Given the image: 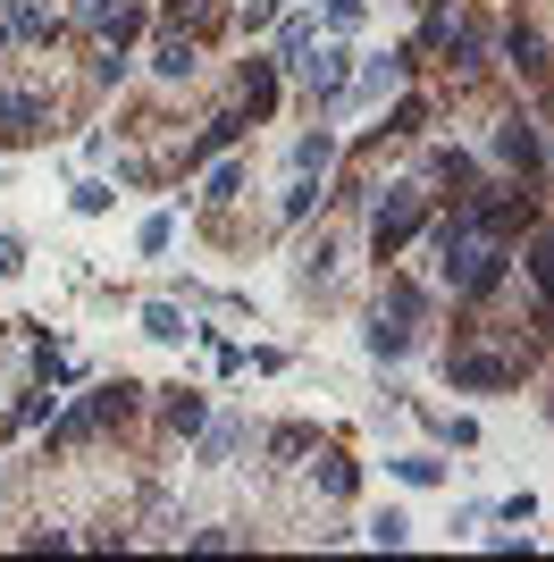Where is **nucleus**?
I'll use <instances>...</instances> for the list:
<instances>
[{
  "label": "nucleus",
  "mask_w": 554,
  "mask_h": 562,
  "mask_svg": "<svg viewBox=\"0 0 554 562\" xmlns=\"http://www.w3.org/2000/svg\"><path fill=\"white\" fill-rule=\"evenodd\" d=\"M412 227H421V186H395L387 202H378V219H370V252L395 260V252L412 244Z\"/></svg>",
  "instance_id": "1"
},
{
  "label": "nucleus",
  "mask_w": 554,
  "mask_h": 562,
  "mask_svg": "<svg viewBox=\"0 0 554 562\" xmlns=\"http://www.w3.org/2000/svg\"><path fill=\"white\" fill-rule=\"evenodd\" d=\"M127 411H134V386L118 378V386H101V395H93L85 411H67V420H60V445H85L93 429H109V420H127Z\"/></svg>",
  "instance_id": "2"
},
{
  "label": "nucleus",
  "mask_w": 554,
  "mask_h": 562,
  "mask_svg": "<svg viewBox=\"0 0 554 562\" xmlns=\"http://www.w3.org/2000/svg\"><path fill=\"white\" fill-rule=\"evenodd\" d=\"M521 353H454V386H513Z\"/></svg>",
  "instance_id": "3"
},
{
  "label": "nucleus",
  "mask_w": 554,
  "mask_h": 562,
  "mask_svg": "<svg viewBox=\"0 0 554 562\" xmlns=\"http://www.w3.org/2000/svg\"><path fill=\"white\" fill-rule=\"evenodd\" d=\"M42 101L34 93H9V85H0V143H34V135H42Z\"/></svg>",
  "instance_id": "4"
},
{
  "label": "nucleus",
  "mask_w": 554,
  "mask_h": 562,
  "mask_svg": "<svg viewBox=\"0 0 554 562\" xmlns=\"http://www.w3.org/2000/svg\"><path fill=\"white\" fill-rule=\"evenodd\" d=\"M294 67H302V85H311V93H320V101H336V93H345V76H353V67H345V51H320V60L302 51V60H294Z\"/></svg>",
  "instance_id": "5"
},
{
  "label": "nucleus",
  "mask_w": 554,
  "mask_h": 562,
  "mask_svg": "<svg viewBox=\"0 0 554 562\" xmlns=\"http://www.w3.org/2000/svg\"><path fill=\"white\" fill-rule=\"evenodd\" d=\"M495 152L513 159V168H538V126H521V118H504V135H495Z\"/></svg>",
  "instance_id": "6"
},
{
  "label": "nucleus",
  "mask_w": 554,
  "mask_h": 562,
  "mask_svg": "<svg viewBox=\"0 0 554 562\" xmlns=\"http://www.w3.org/2000/svg\"><path fill=\"white\" fill-rule=\"evenodd\" d=\"M244 101H253V118H269V110H278V67H269V60L244 67Z\"/></svg>",
  "instance_id": "7"
},
{
  "label": "nucleus",
  "mask_w": 554,
  "mask_h": 562,
  "mask_svg": "<svg viewBox=\"0 0 554 562\" xmlns=\"http://www.w3.org/2000/svg\"><path fill=\"white\" fill-rule=\"evenodd\" d=\"M152 67L160 76H194V34H168L160 51H152Z\"/></svg>",
  "instance_id": "8"
},
{
  "label": "nucleus",
  "mask_w": 554,
  "mask_h": 562,
  "mask_svg": "<svg viewBox=\"0 0 554 562\" xmlns=\"http://www.w3.org/2000/svg\"><path fill=\"white\" fill-rule=\"evenodd\" d=\"M370 353H378V361H403V353H412V328H403V319H378V328H370Z\"/></svg>",
  "instance_id": "9"
},
{
  "label": "nucleus",
  "mask_w": 554,
  "mask_h": 562,
  "mask_svg": "<svg viewBox=\"0 0 554 562\" xmlns=\"http://www.w3.org/2000/svg\"><path fill=\"white\" fill-rule=\"evenodd\" d=\"M327 159H336V143H327V135H302V143H294V168H302V177H320Z\"/></svg>",
  "instance_id": "10"
},
{
  "label": "nucleus",
  "mask_w": 554,
  "mask_h": 562,
  "mask_svg": "<svg viewBox=\"0 0 554 562\" xmlns=\"http://www.w3.org/2000/svg\"><path fill=\"white\" fill-rule=\"evenodd\" d=\"M235 445H244V420H219V429H210V437H202V462H228Z\"/></svg>",
  "instance_id": "11"
},
{
  "label": "nucleus",
  "mask_w": 554,
  "mask_h": 562,
  "mask_svg": "<svg viewBox=\"0 0 554 562\" xmlns=\"http://www.w3.org/2000/svg\"><path fill=\"white\" fill-rule=\"evenodd\" d=\"M278 51H286V60H302V51H320V26H311V17H294V26L278 34Z\"/></svg>",
  "instance_id": "12"
},
{
  "label": "nucleus",
  "mask_w": 554,
  "mask_h": 562,
  "mask_svg": "<svg viewBox=\"0 0 554 562\" xmlns=\"http://www.w3.org/2000/svg\"><path fill=\"white\" fill-rule=\"evenodd\" d=\"M395 470H403L412 487H437V478H446V462H437V454H403V462H395Z\"/></svg>",
  "instance_id": "13"
},
{
  "label": "nucleus",
  "mask_w": 554,
  "mask_h": 562,
  "mask_svg": "<svg viewBox=\"0 0 554 562\" xmlns=\"http://www.w3.org/2000/svg\"><path fill=\"white\" fill-rule=\"evenodd\" d=\"M143 328H152L160 344H177V336H185V319H177V303H152V311H143Z\"/></svg>",
  "instance_id": "14"
},
{
  "label": "nucleus",
  "mask_w": 554,
  "mask_h": 562,
  "mask_svg": "<svg viewBox=\"0 0 554 562\" xmlns=\"http://www.w3.org/2000/svg\"><path fill=\"white\" fill-rule=\"evenodd\" d=\"M370 537H378V546H403V537H412V521H403V512H378V521H370Z\"/></svg>",
  "instance_id": "15"
},
{
  "label": "nucleus",
  "mask_w": 554,
  "mask_h": 562,
  "mask_svg": "<svg viewBox=\"0 0 554 562\" xmlns=\"http://www.w3.org/2000/svg\"><path fill=\"white\" fill-rule=\"evenodd\" d=\"M320 487H327V496H353V462H336V454H327V470H320Z\"/></svg>",
  "instance_id": "16"
},
{
  "label": "nucleus",
  "mask_w": 554,
  "mask_h": 562,
  "mask_svg": "<svg viewBox=\"0 0 554 562\" xmlns=\"http://www.w3.org/2000/svg\"><path fill=\"white\" fill-rule=\"evenodd\" d=\"M361 17V0H327V26H353Z\"/></svg>",
  "instance_id": "17"
},
{
  "label": "nucleus",
  "mask_w": 554,
  "mask_h": 562,
  "mask_svg": "<svg viewBox=\"0 0 554 562\" xmlns=\"http://www.w3.org/2000/svg\"><path fill=\"white\" fill-rule=\"evenodd\" d=\"M9 269H26V252H17V235H0V278H9Z\"/></svg>",
  "instance_id": "18"
},
{
  "label": "nucleus",
  "mask_w": 554,
  "mask_h": 562,
  "mask_svg": "<svg viewBox=\"0 0 554 562\" xmlns=\"http://www.w3.org/2000/svg\"><path fill=\"white\" fill-rule=\"evenodd\" d=\"M278 17V0H244V26H269Z\"/></svg>",
  "instance_id": "19"
}]
</instances>
